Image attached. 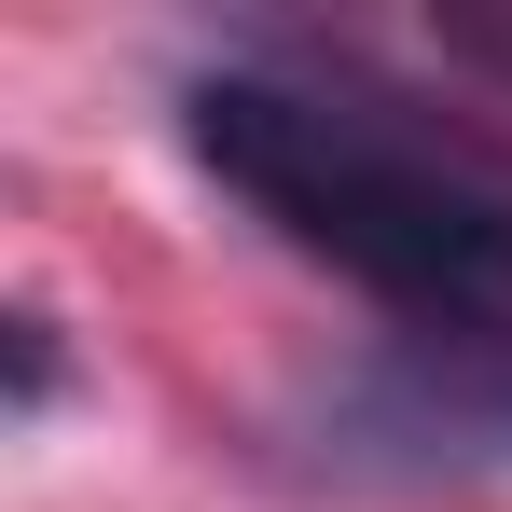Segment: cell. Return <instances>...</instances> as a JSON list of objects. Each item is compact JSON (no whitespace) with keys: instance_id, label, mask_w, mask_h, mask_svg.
<instances>
[{"instance_id":"obj_1","label":"cell","mask_w":512,"mask_h":512,"mask_svg":"<svg viewBox=\"0 0 512 512\" xmlns=\"http://www.w3.org/2000/svg\"><path fill=\"white\" fill-rule=\"evenodd\" d=\"M180 153L277 250L333 263L402 333L512 319V153L374 84L360 56H222L180 84Z\"/></svg>"},{"instance_id":"obj_2","label":"cell","mask_w":512,"mask_h":512,"mask_svg":"<svg viewBox=\"0 0 512 512\" xmlns=\"http://www.w3.org/2000/svg\"><path fill=\"white\" fill-rule=\"evenodd\" d=\"M291 457L319 485H374V499L512 485V319L499 333H388V346H360L346 374L305 388Z\"/></svg>"},{"instance_id":"obj_3","label":"cell","mask_w":512,"mask_h":512,"mask_svg":"<svg viewBox=\"0 0 512 512\" xmlns=\"http://www.w3.org/2000/svg\"><path fill=\"white\" fill-rule=\"evenodd\" d=\"M429 42H443V70L512 84V0H443V14H429Z\"/></svg>"},{"instance_id":"obj_4","label":"cell","mask_w":512,"mask_h":512,"mask_svg":"<svg viewBox=\"0 0 512 512\" xmlns=\"http://www.w3.org/2000/svg\"><path fill=\"white\" fill-rule=\"evenodd\" d=\"M42 402H56V319L14 305V416H42Z\"/></svg>"}]
</instances>
